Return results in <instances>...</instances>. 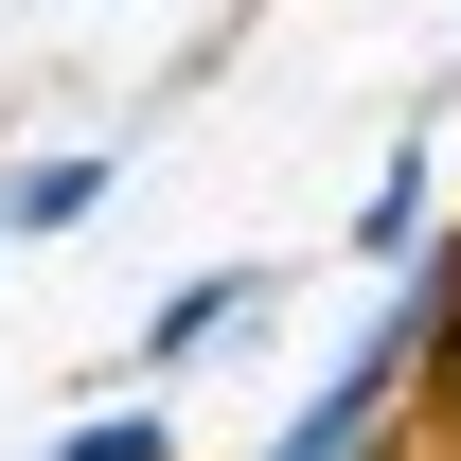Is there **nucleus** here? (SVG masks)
Listing matches in <instances>:
<instances>
[{
    "mask_svg": "<svg viewBox=\"0 0 461 461\" xmlns=\"http://www.w3.org/2000/svg\"><path fill=\"white\" fill-rule=\"evenodd\" d=\"M408 230H426V160H391V177H373V213H355V249H408Z\"/></svg>",
    "mask_w": 461,
    "mask_h": 461,
    "instance_id": "7ed1b4c3",
    "label": "nucleus"
},
{
    "mask_svg": "<svg viewBox=\"0 0 461 461\" xmlns=\"http://www.w3.org/2000/svg\"><path fill=\"white\" fill-rule=\"evenodd\" d=\"M89 195H107V160H36V177H18V230H71Z\"/></svg>",
    "mask_w": 461,
    "mask_h": 461,
    "instance_id": "f03ea898",
    "label": "nucleus"
},
{
    "mask_svg": "<svg viewBox=\"0 0 461 461\" xmlns=\"http://www.w3.org/2000/svg\"><path fill=\"white\" fill-rule=\"evenodd\" d=\"M408 338H426V320H391V338L355 355V373H338L320 408H302V426H285L267 461H373V426H391V373H408Z\"/></svg>",
    "mask_w": 461,
    "mask_h": 461,
    "instance_id": "f257e3e1",
    "label": "nucleus"
},
{
    "mask_svg": "<svg viewBox=\"0 0 461 461\" xmlns=\"http://www.w3.org/2000/svg\"><path fill=\"white\" fill-rule=\"evenodd\" d=\"M230 302H249V285H230V267H213V285H177V302H160V355H195V338H230Z\"/></svg>",
    "mask_w": 461,
    "mask_h": 461,
    "instance_id": "20e7f679",
    "label": "nucleus"
},
{
    "mask_svg": "<svg viewBox=\"0 0 461 461\" xmlns=\"http://www.w3.org/2000/svg\"><path fill=\"white\" fill-rule=\"evenodd\" d=\"M54 461H160V426H142V408H124V426H71Z\"/></svg>",
    "mask_w": 461,
    "mask_h": 461,
    "instance_id": "39448f33",
    "label": "nucleus"
}]
</instances>
